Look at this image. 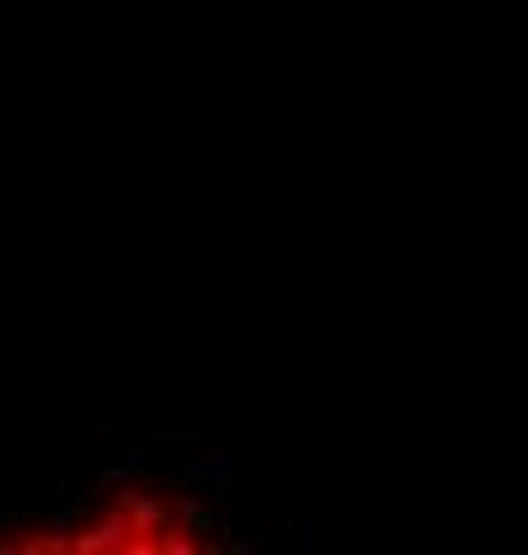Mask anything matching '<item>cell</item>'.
I'll return each instance as SVG.
<instances>
[{
    "mask_svg": "<svg viewBox=\"0 0 528 555\" xmlns=\"http://www.w3.org/2000/svg\"><path fill=\"white\" fill-rule=\"evenodd\" d=\"M129 534H133V529H129V513H124V507H113V513H107V518H102L91 534H75V540H69V551H75V555L124 551V540H129Z\"/></svg>",
    "mask_w": 528,
    "mask_h": 555,
    "instance_id": "7a4b0ae2",
    "label": "cell"
},
{
    "mask_svg": "<svg viewBox=\"0 0 528 555\" xmlns=\"http://www.w3.org/2000/svg\"><path fill=\"white\" fill-rule=\"evenodd\" d=\"M283 551H299V555L315 551V518L288 513V518H283Z\"/></svg>",
    "mask_w": 528,
    "mask_h": 555,
    "instance_id": "277c9868",
    "label": "cell"
},
{
    "mask_svg": "<svg viewBox=\"0 0 528 555\" xmlns=\"http://www.w3.org/2000/svg\"><path fill=\"white\" fill-rule=\"evenodd\" d=\"M118 507L129 513V529L133 534H160L171 518H166V507L155 502V496H133V491H118Z\"/></svg>",
    "mask_w": 528,
    "mask_h": 555,
    "instance_id": "3957f363",
    "label": "cell"
},
{
    "mask_svg": "<svg viewBox=\"0 0 528 555\" xmlns=\"http://www.w3.org/2000/svg\"><path fill=\"white\" fill-rule=\"evenodd\" d=\"M177 518H182L193 534H203V540H208V534H224V524H219L208 507H198V496H182V502H177Z\"/></svg>",
    "mask_w": 528,
    "mask_h": 555,
    "instance_id": "5b68a950",
    "label": "cell"
},
{
    "mask_svg": "<svg viewBox=\"0 0 528 555\" xmlns=\"http://www.w3.org/2000/svg\"><path fill=\"white\" fill-rule=\"evenodd\" d=\"M177 470L193 476L203 491H230V481H235V460H230V449H182Z\"/></svg>",
    "mask_w": 528,
    "mask_h": 555,
    "instance_id": "6da1fadb",
    "label": "cell"
},
{
    "mask_svg": "<svg viewBox=\"0 0 528 555\" xmlns=\"http://www.w3.org/2000/svg\"><path fill=\"white\" fill-rule=\"evenodd\" d=\"M160 551H171V555H193V551H198V540H193L188 529H171V524H166V529H160Z\"/></svg>",
    "mask_w": 528,
    "mask_h": 555,
    "instance_id": "8992f818",
    "label": "cell"
}]
</instances>
